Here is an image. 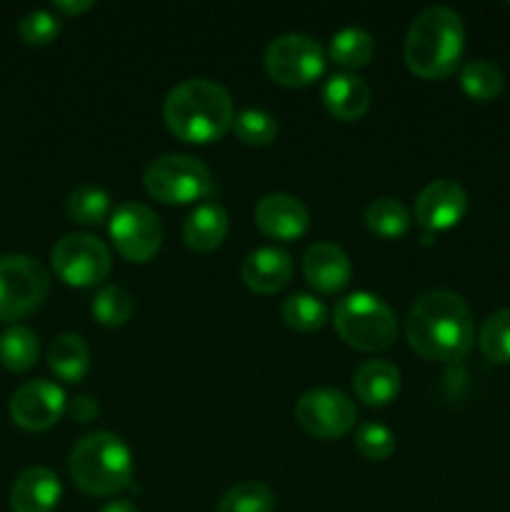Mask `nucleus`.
<instances>
[{"mask_svg":"<svg viewBox=\"0 0 510 512\" xmlns=\"http://www.w3.org/2000/svg\"><path fill=\"white\" fill-rule=\"evenodd\" d=\"M405 335L425 360L458 363L473 348V315L453 290H430L408 310Z\"/></svg>","mask_w":510,"mask_h":512,"instance_id":"obj_1","label":"nucleus"},{"mask_svg":"<svg viewBox=\"0 0 510 512\" xmlns=\"http://www.w3.org/2000/svg\"><path fill=\"white\" fill-rule=\"evenodd\" d=\"M163 118L175 138L195 145L213 143L233 128V98L215 80L190 78L165 95Z\"/></svg>","mask_w":510,"mask_h":512,"instance_id":"obj_2","label":"nucleus"},{"mask_svg":"<svg viewBox=\"0 0 510 512\" xmlns=\"http://www.w3.org/2000/svg\"><path fill=\"white\" fill-rule=\"evenodd\" d=\"M465 48L460 15L445 5H430L415 15L405 35V65L423 80H440L455 73Z\"/></svg>","mask_w":510,"mask_h":512,"instance_id":"obj_3","label":"nucleus"},{"mask_svg":"<svg viewBox=\"0 0 510 512\" xmlns=\"http://www.w3.org/2000/svg\"><path fill=\"white\" fill-rule=\"evenodd\" d=\"M70 478L83 493L110 498L133 483V453L128 445L108 430L85 435L70 450Z\"/></svg>","mask_w":510,"mask_h":512,"instance_id":"obj_4","label":"nucleus"},{"mask_svg":"<svg viewBox=\"0 0 510 512\" xmlns=\"http://www.w3.org/2000/svg\"><path fill=\"white\" fill-rule=\"evenodd\" d=\"M333 325L343 343L355 350H363V353L390 348L398 335V320H395L393 308L383 298L365 293V290L338 300Z\"/></svg>","mask_w":510,"mask_h":512,"instance_id":"obj_5","label":"nucleus"},{"mask_svg":"<svg viewBox=\"0 0 510 512\" xmlns=\"http://www.w3.org/2000/svg\"><path fill=\"white\" fill-rule=\"evenodd\" d=\"M143 185L150 198L165 205H185L213 193V175L193 155L168 153L145 168Z\"/></svg>","mask_w":510,"mask_h":512,"instance_id":"obj_6","label":"nucleus"},{"mask_svg":"<svg viewBox=\"0 0 510 512\" xmlns=\"http://www.w3.org/2000/svg\"><path fill=\"white\" fill-rule=\"evenodd\" d=\"M50 290V275L33 255H0V323H15L40 308Z\"/></svg>","mask_w":510,"mask_h":512,"instance_id":"obj_7","label":"nucleus"},{"mask_svg":"<svg viewBox=\"0 0 510 512\" xmlns=\"http://www.w3.org/2000/svg\"><path fill=\"white\" fill-rule=\"evenodd\" d=\"M55 275L70 288H95L108 280L113 255L100 238L90 233H68L55 243L50 253Z\"/></svg>","mask_w":510,"mask_h":512,"instance_id":"obj_8","label":"nucleus"},{"mask_svg":"<svg viewBox=\"0 0 510 512\" xmlns=\"http://www.w3.org/2000/svg\"><path fill=\"white\" fill-rule=\"evenodd\" d=\"M263 63L278 85L305 88L325 73V50L310 35L285 33L270 40Z\"/></svg>","mask_w":510,"mask_h":512,"instance_id":"obj_9","label":"nucleus"},{"mask_svg":"<svg viewBox=\"0 0 510 512\" xmlns=\"http://www.w3.org/2000/svg\"><path fill=\"white\" fill-rule=\"evenodd\" d=\"M108 233L113 238L115 250L130 263H148L163 245V223H160L158 213L135 200L113 210Z\"/></svg>","mask_w":510,"mask_h":512,"instance_id":"obj_10","label":"nucleus"},{"mask_svg":"<svg viewBox=\"0 0 510 512\" xmlns=\"http://www.w3.org/2000/svg\"><path fill=\"white\" fill-rule=\"evenodd\" d=\"M295 420L313 438L333 440L353 428L358 410L343 390L315 388L300 395L295 405Z\"/></svg>","mask_w":510,"mask_h":512,"instance_id":"obj_11","label":"nucleus"},{"mask_svg":"<svg viewBox=\"0 0 510 512\" xmlns=\"http://www.w3.org/2000/svg\"><path fill=\"white\" fill-rule=\"evenodd\" d=\"M65 408H68V398H65L63 388L48 383V380H30V383L20 385L10 398V418L28 433L53 428Z\"/></svg>","mask_w":510,"mask_h":512,"instance_id":"obj_12","label":"nucleus"},{"mask_svg":"<svg viewBox=\"0 0 510 512\" xmlns=\"http://www.w3.org/2000/svg\"><path fill=\"white\" fill-rule=\"evenodd\" d=\"M468 213V193L455 180H433L415 200V223L428 233L455 228Z\"/></svg>","mask_w":510,"mask_h":512,"instance_id":"obj_13","label":"nucleus"},{"mask_svg":"<svg viewBox=\"0 0 510 512\" xmlns=\"http://www.w3.org/2000/svg\"><path fill=\"white\" fill-rule=\"evenodd\" d=\"M255 225L273 240H298L310 228V213L295 195L270 193L255 205Z\"/></svg>","mask_w":510,"mask_h":512,"instance_id":"obj_14","label":"nucleus"},{"mask_svg":"<svg viewBox=\"0 0 510 512\" xmlns=\"http://www.w3.org/2000/svg\"><path fill=\"white\" fill-rule=\"evenodd\" d=\"M303 275L318 293H338L350 283L353 265L335 243H313L303 255Z\"/></svg>","mask_w":510,"mask_h":512,"instance_id":"obj_15","label":"nucleus"},{"mask_svg":"<svg viewBox=\"0 0 510 512\" xmlns=\"http://www.w3.org/2000/svg\"><path fill=\"white\" fill-rule=\"evenodd\" d=\"M63 485L50 468L33 465L15 478L10 488V510L13 512H53L58 508Z\"/></svg>","mask_w":510,"mask_h":512,"instance_id":"obj_16","label":"nucleus"},{"mask_svg":"<svg viewBox=\"0 0 510 512\" xmlns=\"http://www.w3.org/2000/svg\"><path fill=\"white\" fill-rule=\"evenodd\" d=\"M240 275H243V283L253 293L273 295L288 285L290 275H293V260L283 248L268 245V248H258L248 253V258L243 260V268H240Z\"/></svg>","mask_w":510,"mask_h":512,"instance_id":"obj_17","label":"nucleus"},{"mask_svg":"<svg viewBox=\"0 0 510 512\" xmlns=\"http://www.w3.org/2000/svg\"><path fill=\"white\" fill-rule=\"evenodd\" d=\"M323 103L330 115L355 123L370 108V85L355 73H335L323 85Z\"/></svg>","mask_w":510,"mask_h":512,"instance_id":"obj_18","label":"nucleus"},{"mask_svg":"<svg viewBox=\"0 0 510 512\" xmlns=\"http://www.w3.org/2000/svg\"><path fill=\"white\" fill-rule=\"evenodd\" d=\"M228 228L230 220L225 208L210 200V203H200L190 210L183 223V240L195 253H213L215 248L223 245Z\"/></svg>","mask_w":510,"mask_h":512,"instance_id":"obj_19","label":"nucleus"},{"mask_svg":"<svg viewBox=\"0 0 510 512\" xmlns=\"http://www.w3.org/2000/svg\"><path fill=\"white\" fill-rule=\"evenodd\" d=\"M355 398L370 408L390 405L400 393V370L388 360H368L353 375Z\"/></svg>","mask_w":510,"mask_h":512,"instance_id":"obj_20","label":"nucleus"},{"mask_svg":"<svg viewBox=\"0 0 510 512\" xmlns=\"http://www.w3.org/2000/svg\"><path fill=\"white\" fill-rule=\"evenodd\" d=\"M48 365L65 383H80L90 370V348L78 333H60L48 348Z\"/></svg>","mask_w":510,"mask_h":512,"instance_id":"obj_21","label":"nucleus"},{"mask_svg":"<svg viewBox=\"0 0 510 512\" xmlns=\"http://www.w3.org/2000/svg\"><path fill=\"white\" fill-rule=\"evenodd\" d=\"M375 53V40L368 30L358 28V25H348L340 28L338 33L330 38L328 55L330 60L345 68V73H355L358 68L370 63Z\"/></svg>","mask_w":510,"mask_h":512,"instance_id":"obj_22","label":"nucleus"},{"mask_svg":"<svg viewBox=\"0 0 510 512\" xmlns=\"http://www.w3.org/2000/svg\"><path fill=\"white\" fill-rule=\"evenodd\" d=\"M40 340L28 325H13L0 335V363L13 373H25L38 363Z\"/></svg>","mask_w":510,"mask_h":512,"instance_id":"obj_23","label":"nucleus"},{"mask_svg":"<svg viewBox=\"0 0 510 512\" xmlns=\"http://www.w3.org/2000/svg\"><path fill=\"white\" fill-rule=\"evenodd\" d=\"M503 70L498 68L490 60H470L460 68V88L468 98L480 100V103H488V100H495L500 93H503Z\"/></svg>","mask_w":510,"mask_h":512,"instance_id":"obj_24","label":"nucleus"},{"mask_svg":"<svg viewBox=\"0 0 510 512\" xmlns=\"http://www.w3.org/2000/svg\"><path fill=\"white\" fill-rule=\"evenodd\" d=\"M408 208L395 198H375L373 203L365 208V225L370 233L380 235V238H403L410 230Z\"/></svg>","mask_w":510,"mask_h":512,"instance_id":"obj_25","label":"nucleus"},{"mask_svg":"<svg viewBox=\"0 0 510 512\" xmlns=\"http://www.w3.org/2000/svg\"><path fill=\"white\" fill-rule=\"evenodd\" d=\"M90 313L105 328H123L135 313V300L120 285H105L95 293L93 303H90Z\"/></svg>","mask_w":510,"mask_h":512,"instance_id":"obj_26","label":"nucleus"},{"mask_svg":"<svg viewBox=\"0 0 510 512\" xmlns=\"http://www.w3.org/2000/svg\"><path fill=\"white\" fill-rule=\"evenodd\" d=\"M275 493L260 480H245L233 485L228 493L220 498L215 512H273Z\"/></svg>","mask_w":510,"mask_h":512,"instance_id":"obj_27","label":"nucleus"},{"mask_svg":"<svg viewBox=\"0 0 510 512\" xmlns=\"http://www.w3.org/2000/svg\"><path fill=\"white\" fill-rule=\"evenodd\" d=\"M283 320L288 328L300 330V333H315L328 323V308L323 300L308 293H295L290 295L283 303Z\"/></svg>","mask_w":510,"mask_h":512,"instance_id":"obj_28","label":"nucleus"},{"mask_svg":"<svg viewBox=\"0 0 510 512\" xmlns=\"http://www.w3.org/2000/svg\"><path fill=\"white\" fill-rule=\"evenodd\" d=\"M68 215L73 223L100 225L110 213V195L98 185H78L68 195Z\"/></svg>","mask_w":510,"mask_h":512,"instance_id":"obj_29","label":"nucleus"},{"mask_svg":"<svg viewBox=\"0 0 510 512\" xmlns=\"http://www.w3.org/2000/svg\"><path fill=\"white\" fill-rule=\"evenodd\" d=\"M480 353L490 363L505 365L510 363V308L498 310L483 323L478 335Z\"/></svg>","mask_w":510,"mask_h":512,"instance_id":"obj_30","label":"nucleus"},{"mask_svg":"<svg viewBox=\"0 0 510 512\" xmlns=\"http://www.w3.org/2000/svg\"><path fill=\"white\" fill-rule=\"evenodd\" d=\"M233 133L245 145H268L278 135V118L263 108H245L235 115Z\"/></svg>","mask_w":510,"mask_h":512,"instance_id":"obj_31","label":"nucleus"},{"mask_svg":"<svg viewBox=\"0 0 510 512\" xmlns=\"http://www.w3.org/2000/svg\"><path fill=\"white\" fill-rule=\"evenodd\" d=\"M60 28H63V23H60L53 10H30L18 23V33L23 43L35 45V48L53 43L60 35Z\"/></svg>","mask_w":510,"mask_h":512,"instance_id":"obj_32","label":"nucleus"},{"mask_svg":"<svg viewBox=\"0 0 510 512\" xmlns=\"http://www.w3.org/2000/svg\"><path fill=\"white\" fill-rule=\"evenodd\" d=\"M355 448L368 460H385L393 455L395 435L380 423H363L355 430Z\"/></svg>","mask_w":510,"mask_h":512,"instance_id":"obj_33","label":"nucleus"},{"mask_svg":"<svg viewBox=\"0 0 510 512\" xmlns=\"http://www.w3.org/2000/svg\"><path fill=\"white\" fill-rule=\"evenodd\" d=\"M65 410H68L70 418L78 420V423H90V420L98 418L100 413L98 403H95L93 398H88V395H78V398H73Z\"/></svg>","mask_w":510,"mask_h":512,"instance_id":"obj_34","label":"nucleus"},{"mask_svg":"<svg viewBox=\"0 0 510 512\" xmlns=\"http://www.w3.org/2000/svg\"><path fill=\"white\" fill-rule=\"evenodd\" d=\"M93 0H55L53 10L60 15H80L93 8Z\"/></svg>","mask_w":510,"mask_h":512,"instance_id":"obj_35","label":"nucleus"},{"mask_svg":"<svg viewBox=\"0 0 510 512\" xmlns=\"http://www.w3.org/2000/svg\"><path fill=\"white\" fill-rule=\"evenodd\" d=\"M98 512H138L133 503H128V500H113V503L103 505Z\"/></svg>","mask_w":510,"mask_h":512,"instance_id":"obj_36","label":"nucleus"}]
</instances>
